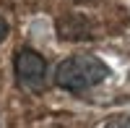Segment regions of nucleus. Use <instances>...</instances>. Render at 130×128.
<instances>
[{
    "label": "nucleus",
    "mask_w": 130,
    "mask_h": 128,
    "mask_svg": "<svg viewBox=\"0 0 130 128\" xmlns=\"http://www.w3.org/2000/svg\"><path fill=\"white\" fill-rule=\"evenodd\" d=\"M104 128H130V115H112Z\"/></svg>",
    "instance_id": "nucleus-3"
},
{
    "label": "nucleus",
    "mask_w": 130,
    "mask_h": 128,
    "mask_svg": "<svg viewBox=\"0 0 130 128\" xmlns=\"http://www.w3.org/2000/svg\"><path fill=\"white\" fill-rule=\"evenodd\" d=\"M107 76H109L107 63H102L91 52H75V55L60 60L55 71V84L65 92H81V89L96 86Z\"/></svg>",
    "instance_id": "nucleus-1"
},
{
    "label": "nucleus",
    "mask_w": 130,
    "mask_h": 128,
    "mask_svg": "<svg viewBox=\"0 0 130 128\" xmlns=\"http://www.w3.org/2000/svg\"><path fill=\"white\" fill-rule=\"evenodd\" d=\"M16 79L29 92H42L47 81V60L37 50H18L16 52Z\"/></svg>",
    "instance_id": "nucleus-2"
},
{
    "label": "nucleus",
    "mask_w": 130,
    "mask_h": 128,
    "mask_svg": "<svg viewBox=\"0 0 130 128\" xmlns=\"http://www.w3.org/2000/svg\"><path fill=\"white\" fill-rule=\"evenodd\" d=\"M5 37H8V21H5V18H0V42H3Z\"/></svg>",
    "instance_id": "nucleus-4"
}]
</instances>
